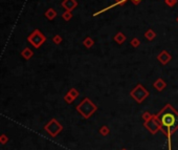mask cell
<instances>
[{
	"instance_id": "6",
	"label": "cell",
	"mask_w": 178,
	"mask_h": 150,
	"mask_svg": "<svg viewBox=\"0 0 178 150\" xmlns=\"http://www.w3.org/2000/svg\"><path fill=\"white\" fill-rule=\"evenodd\" d=\"M144 126L146 127L152 134H156V133L160 130V124H159L158 120H157L156 114H153L150 120L144 122Z\"/></svg>"
},
{
	"instance_id": "26",
	"label": "cell",
	"mask_w": 178,
	"mask_h": 150,
	"mask_svg": "<svg viewBox=\"0 0 178 150\" xmlns=\"http://www.w3.org/2000/svg\"><path fill=\"white\" fill-rule=\"evenodd\" d=\"M131 1H132V3H133V4L137 5V4H140V3L142 2L143 0H131Z\"/></svg>"
},
{
	"instance_id": "14",
	"label": "cell",
	"mask_w": 178,
	"mask_h": 150,
	"mask_svg": "<svg viewBox=\"0 0 178 150\" xmlns=\"http://www.w3.org/2000/svg\"><path fill=\"white\" fill-rule=\"evenodd\" d=\"M83 44H84V46L87 47V48H90V47H92L93 44H95V41H93V39L90 38V37H87V38L84 39Z\"/></svg>"
},
{
	"instance_id": "1",
	"label": "cell",
	"mask_w": 178,
	"mask_h": 150,
	"mask_svg": "<svg viewBox=\"0 0 178 150\" xmlns=\"http://www.w3.org/2000/svg\"><path fill=\"white\" fill-rule=\"evenodd\" d=\"M156 118L160 124V131L167 137H172L175 131L178 130V111L171 104H167L156 114Z\"/></svg>"
},
{
	"instance_id": "4",
	"label": "cell",
	"mask_w": 178,
	"mask_h": 150,
	"mask_svg": "<svg viewBox=\"0 0 178 150\" xmlns=\"http://www.w3.org/2000/svg\"><path fill=\"white\" fill-rule=\"evenodd\" d=\"M27 41L35 47V48H39V47L46 41V37L39 30H35L34 32L27 37Z\"/></svg>"
},
{
	"instance_id": "19",
	"label": "cell",
	"mask_w": 178,
	"mask_h": 150,
	"mask_svg": "<svg viewBox=\"0 0 178 150\" xmlns=\"http://www.w3.org/2000/svg\"><path fill=\"white\" fill-rule=\"evenodd\" d=\"M64 101L66 102V103H68V104H71L73 101H75V99H73L72 97H71L70 94H69L68 92H67V94L64 96Z\"/></svg>"
},
{
	"instance_id": "16",
	"label": "cell",
	"mask_w": 178,
	"mask_h": 150,
	"mask_svg": "<svg viewBox=\"0 0 178 150\" xmlns=\"http://www.w3.org/2000/svg\"><path fill=\"white\" fill-rule=\"evenodd\" d=\"M100 133H101L103 137H107L108 134L110 133V129L108 126H106V125H104V126H102L101 128H100Z\"/></svg>"
},
{
	"instance_id": "18",
	"label": "cell",
	"mask_w": 178,
	"mask_h": 150,
	"mask_svg": "<svg viewBox=\"0 0 178 150\" xmlns=\"http://www.w3.org/2000/svg\"><path fill=\"white\" fill-rule=\"evenodd\" d=\"M68 94H70V96L72 97V98L75 99V100L78 98V97H79V94H79V91H78V90L75 89V88H71V89L68 91Z\"/></svg>"
},
{
	"instance_id": "5",
	"label": "cell",
	"mask_w": 178,
	"mask_h": 150,
	"mask_svg": "<svg viewBox=\"0 0 178 150\" xmlns=\"http://www.w3.org/2000/svg\"><path fill=\"white\" fill-rule=\"evenodd\" d=\"M44 130H45L50 137H55L63 130V126L56 120V119H52V120L44 126Z\"/></svg>"
},
{
	"instance_id": "8",
	"label": "cell",
	"mask_w": 178,
	"mask_h": 150,
	"mask_svg": "<svg viewBox=\"0 0 178 150\" xmlns=\"http://www.w3.org/2000/svg\"><path fill=\"white\" fill-rule=\"evenodd\" d=\"M62 7H64L66 11L72 12L73 10L78 7V1L77 0H63Z\"/></svg>"
},
{
	"instance_id": "17",
	"label": "cell",
	"mask_w": 178,
	"mask_h": 150,
	"mask_svg": "<svg viewBox=\"0 0 178 150\" xmlns=\"http://www.w3.org/2000/svg\"><path fill=\"white\" fill-rule=\"evenodd\" d=\"M62 17H63V19H64L65 21H69V20L72 18V13H71V12H69V11H65L64 13L62 14Z\"/></svg>"
},
{
	"instance_id": "23",
	"label": "cell",
	"mask_w": 178,
	"mask_h": 150,
	"mask_svg": "<svg viewBox=\"0 0 178 150\" xmlns=\"http://www.w3.org/2000/svg\"><path fill=\"white\" fill-rule=\"evenodd\" d=\"M7 142H9V137H7V135H5V134L0 135V144H3V145H5Z\"/></svg>"
},
{
	"instance_id": "20",
	"label": "cell",
	"mask_w": 178,
	"mask_h": 150,
	"mask_svg": "<svg viewBox=\"0 0 178 150\" xmlns=\"http://www.w3.org/2000/svg\"><path fill=\"white\" fill-rule=\"evenodd\" d=\"M62 37L60 36V35H56V36H54V38H52V42L55 43V44H60L61 42H62Z\"/></svg>"
},
{
	"instance_id": "2",
	"label": "cell",
	"mask_w": 178,
	"mask_h": 150,
	"mask_svg": "<svg viewBox=\"0 0 178 150\" xmlns=\"http://www.w3.org/2000/svg\"><path fill=\"white\" fill-rule=\"evenodd\" d=\"M77 111L83 117L84 119H89L97 110V106L90 101V99L85 98L79 105L75 107Z\"/></svg>"
},
{
	"instance_id": "21",
	"label": "cell",
	"mask_w": 178,
	"mask_h": 150,
	"mask_svg": "<svg viewBox=\"0 0 178 150\" xmlns=\"http://www.w3.org/2000/svg\"><path fill=\"white\" fill-rule=\"evenodd\" d=\"M152 116H153V114H151L149 111H146V112H144V114H143L142 118H143V120H144V122H146V121L150 120V119L152 118Z\"/></svg>"
},
{
	"instance_id": "9",
	"label": "cell",
	"mask_w": 178,
	"mask_h": 150,
	"mask_svg": "<svg viewBox=\"0 0 178 150\" xmlns=\"http://www.w3.org/2000/svg\"><path fill=\"white\" fill-rule=\"evenodd\" d=\"M153 85H154V87L156 88L158 91H162V90L167 87V83H165V82L163 81L161 78H158V79L154 82V84H153Z\"/></svg>"
},
{
	"instance_id": "15",
	"label": "cell",
	"mask_w": 178,
	"mask_h": 150,
	"mask_svg": "<svg viewBox=\"0 0 178 150\" xmlns=\"http://www.w3.org/2000/svg\"><path fill=\"white\" fill-rule=\"evenodd\" d=\"M145 37H146L149 41H152L153 39L156 37V34H155V32L153 30H148L146 33H145Z\"/></svg>"
},
{
	"instance_id": "27",
	"label": "cell",
	"mask_w": 178,
	"mask_h": 150,
	"mask_svg": "<svg viewBox=\"0 0 178 150\" xmlns=\"http://www.w3.org/2000/svg\"><path fill=\"white\" fill-rule=\"evenodd\" d=\"M176 21H177V23H178V16H177V18H176Z\"/></svg>"
},
{
	"instance_id": "22",
	"label": "cell",
	"mask_w": 178,
	"mask_h": 150,
	"mask_svg": "<svg viewBox=\"0 0 178 150\" xmlns=\"http://www.w3.org/2000/svg\"><path fill=\"white\" fill-rule=\"evenodd\" d=\"M131 45H132L133 47H138L140 45V41L138 40L137 38H133L132 40H131Z\"/></svg>"
},
{
	"instance_id": "12",
	"label": "cell",
	"mask_w": 178,
	"mask_h": 150,
	"mask_svg": "<svg viewBox=\"0 0 178 150\" xmlns=\"http://www.w3.org/2000/svg\"><path fill=\"white\" fill-rule=\"evenodd\" d=\"M45 17L47 18L48 20H54L55 18L57 17V12L55 11L54 9H48L47 11L45 12Z\"/></svg>"
},
{
	"instance_id": "28",
	"label": "cell",
	"mask_w": 178,
	"mask_h": 150,
	"mask_svg": "<svg viewBox=\"0 0 178 150\" xmlns=\"http://www.w3.org/2000/svg\"><path fill=\"white\" fill-rule=\"evenodd\" d=\"M120 150H127L126 148H123V149H120Z\"/></svg>"
},
{
	"instance_id": "13",
	"label": "cell",
	"mask_w": 178,
	"mask_h": 150,
	"mask_svg": "<svg viewBox=\"0 0 178 150\" xmlns=\"http://www.w3.org/2000/svg\"><path fill=\"white\" fill-rule=\"evenodd\" d=\"M117 7V4H116L115 2L113 3V4H111V5H109V7H105V9H103V10H100V11H97V13H95L93 14V17H97V16H99V15H101V14H103V13H105V12H107V11H109V10H111V9H113V7Z\"/></svg>"
},
{
	"instance_id": "10",
	"label": "cell",
	"mask_w": 178,
	"mask_h": 150,
	"mask_svg": "<svg viewBox=\"0 0 178 150\" xmlns=\"http://www.w3.org/2000/svg\"><path fill=\"white\" fill-rule=\"evenodd\" d=\"M21 56L23 57L25 60H30V59L34 56V52H32L30 47H25V48L21 52Z\"/></svg>"
},
{
	"instance_id": "25",
	"label": "cell",
	"mask_w": 178,
	"mask_h": 150,
	"mask_svg": "<svg viewBox=\"0 0 178 150\" xmlns=\"http://www.w3.org/2000/svg\"><path fill=\"white\" fill-rule=\"evenodd\" d=\"M127 1H128V0H115V3L117 5H124L126 4Z\"/></svg>"
},
{
	"instance_id": "7",
	"label": "cell",
	"mask_w": 178,
	"mask_h": 150,
	"mask_svg": "<svg viewBox=\"0 0 178 150\" xmlns=\"http://www.w3.org/2000/svg\"><path fill=\"white\" fill-rule=\"evenodd\" d=\"M157 60H158L161 64L165 65L172 60V56L167 50H162V52H161L160 54H158V56H157Z\"/></svg>"
},
{
	"instance_id": "11",
	"label": "cell",
	"mask_w": 178,
	"mask_h": 150,
	"mask_svg": "<svg viewBox=\"0 0 178 150\" xmlns=\"http://www.w3.org/2000/svg\"><path fill=\"white\" fill-rule=\"evenodd\" d=\"M114 41H115L117 44H123V43L126 41V36H125L124 34H123L122 32H118L117 34L114 36Z\"/></svg>"
},
{
	"instance_id": "3",
	"label": "cell",
	"mask_w": 178,
	"mask_h": 150,
	"mask_svg": "<svg viewBox=\"0 0 178 150\" xmlns=\"http://www.w3.org/2000/svg\"><path fill=\"white\" fill-rule=\"evenodd\" d=\"M130 96L135 100L137 103H142L144 100H146L149 97V91L142 85V84H137L135 88H133L130 92Z\"/></svg>"
},
{
	"instance_id": "24",
	"label": "cell",
	"mask_w": 178,
	"mask_h": 150,
	"mask_svg": "<svg viewBox=\"0 0 178 150\" xmlns=\"http://www.w3.org/2000/svg\"><path fill=\"white\" fill-rule=\"evenodd\" d=\"M165 2L167 5H169L170 7H173L174 5L177 3V0H165Z\"/></svg>"
}]
</instances>
